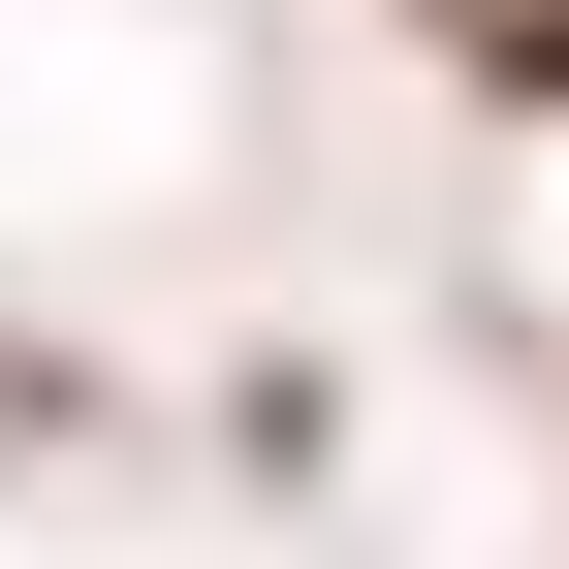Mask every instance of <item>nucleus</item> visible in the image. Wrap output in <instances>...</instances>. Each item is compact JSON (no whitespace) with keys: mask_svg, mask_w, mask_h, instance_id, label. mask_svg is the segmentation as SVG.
<instances>
[{"mask_svg":"<svg viewBox=\"0 0 569 569\" xmlns=\"http://www.w3.org/2000/svg\"><path fill=\"white\" fill-rule=\"evenodd\" d=\"M538 96H569V32H538Z\"/></svg>","mask_w":569,"mask_h":569,"instance_id":"1","label":"nucleus"}]
</instances>
